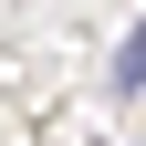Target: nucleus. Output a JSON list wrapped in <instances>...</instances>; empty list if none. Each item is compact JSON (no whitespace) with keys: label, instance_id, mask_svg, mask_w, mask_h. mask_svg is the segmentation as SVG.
<instances>
[{"label":"nucleus","instance_id":"nucleus-1","mask_svg":"<svg viewBox=\"0 0 146 146\" xmlns=\"http://www.w3.org/2000/svg\"><path fill=\"white\" fill-rule=\"evenodd\" d=\"M115 84H125V94H136V84H146V21L125 31V52H115Z\"/></svg>","mask_w":146,"mask_h":146}]
</instances>
